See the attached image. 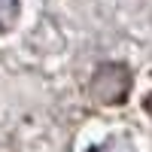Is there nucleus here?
Returning a JSON list of instances; mask_svg holds the SVG:
<instances>
[{
  "mask_svg": "<svg viewBox=\"0 0 152 152\" xmlns=\"http://www.w3.org/2000/svg\"><path fill=\"white\" fill-rule=\"evenodd\" d=\"M131 88V73L128 67L122 64H100L94 70V79H91V97L97 100V104H119V100L128 94Z\"/></svg>",
  "mask_w": 152,
  "mask_h": 152,
  "instance_id": "f257e3e1",
  "label": "nucleus"
},
{
  "mask_svg": "<svg viewBox=\"0 0 152 152\" xmlns=\"http://www.w3.org/2000/svg\"><path fill=\"white\" fill-rule=\"evenodd\" d=\"M146 110H149V113H152V97H149V100H146Z\"/></svg>",
  "mask_w": 152,
  "mask_h": 152,
  "instance_id": "7ed1b4c3",
  "label": "nucleus"
},
{
  "mask_svg": "<svg viewBox=\"0 0 152 152\" xmlns=\"http://www.w3.org/2000/svg\"><path fill=\"white\" fill-rule=\"evenodd\" d=\"M100 152H131L128 146H122V143H110L107 149H100Z\"/></svg>",
  "mask_w": 152,
  "mask_h": 152,
  "instance_id": "f03ea898",
  "label": "nucleus"
}]
</instances>
